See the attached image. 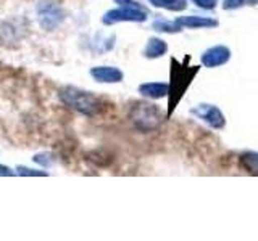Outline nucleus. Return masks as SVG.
I'll list each match as a JSON object with an SVG mask.
<instances>
[{"label": "nucleus", "instance_id": "1", "mask_svg": "<svg viewBox=\"0 0 258 241\" xmlns=\"http://www.w3.org/2000/svg\"><path fill=\"white\" fill-rule=\"evenodd\" d=\"M56 96L63 106L87 117L99 116L103 109V103L99 96L76 85H63Z\"/></svg>", "mask_w": 258, "mask_h": 241}, {"label": "nucleus", "instance_id": "2", "mask_svg": "<svg viewBox=\"0 0 258 241\" xmlns=\"http://www.w3.org/2000/svg\"><path fill=\"white\" fill-rule=\"evenodd\" d=\"M129 119H131V123L137 131L150 132L158 129L160 124L163 123V112L160 111L157 104L149 101H139L131 108Z\"/></svg>", "mask_w": 258, "mask_h": 241}, {"label": "nucleus", "instance_id": "3", "mask_svg": "<svg viewBox=\"0 0 258 241\" xmlns=\"http://www.w3.org/2000/svg\"><path fill=\"white\" fill-rule=\"evenodd\" d=\"M36 20L40 29L53 32L67 20V10L58 0H39L36 5Z\"/></svg>", "mask_w": 258, "mask_h": 241}, {"label": "nucleus", "instance_id": "4", "mask_svg": "<svg viewBox=\"0 0 258 241\" xmlns=\"http://www.w3.org/2000/svg\"><path fill=\"white\" fill-rule=\"evenodd\" d=\"M149 18V12L144 5L142 7H116L105 12L102 16V24L113 26L118 23H144Z\"/></svg>", "mask_w": 258, "mask_h": 241}, {"label": "nucleus", "instance_id": "5", "mask_svg": "<svg viewBox=\"0 0 258 241\" xmlns=\"http://www.w3.org/2000/svg\"><path fill=\"white\" fill-rule=\"evenodd\" d=\"M190 114L204 120L205 124H208L212 129H216V131H221L226 126L224 114L215 104H199V106L190 109Z\"/></svg>", "mask_w": 258, "mask_h": 241}, {"label": "nucleus", "instance_id": "6", "mask_svg": "<svg viewBox=\"0 0 258 241\" xmlns=\"http://www.w3.org/2000/svg\"><path fill=\"white\" fill-rule=\"evenodd\" d=\"M229 60H231V50L224 45L210 47L200 56V61L205 68H220Z\"/></svg>", "mask_w": 258, "mask_h": 241}, {"label": "nucleus", "instance_id": "7", "mask_svg": "<svg viewBox=\"0 0 258 241\" xmlns=\"http://www.w3.org/2000/svg\"><path fill=\"white\" fill-rule=\"evenodd\" d=\"M89 76L99 84H119L123 82L124 72L116 66H92Z\"/></svg>", "mask_w": 258, "mask_h": 241}, {"label": "nucleus", "instance_id": "8", "mask_svg": "<svg viewBox=\"0 0 258 241\" xmlns=\"http://www.w3.org/2000/svg\"><path fill=\"white\" fill-rule=\"evenodd\" d=\"M176 21L182 29H210V28H216L218 26V21L215 18H208V16H197V15L179 16Z\"/></svg>", "mask_w": 258, "mask_h": 241}, {"label": "nucleus", "instance_id": "9", "mask_svg": "<svg viewBox=\"0 0 258 241\" xmlns=\"http://www.w3.org/2000/svg\"><path fill=\"white\" fill-rule=\"evenodd\" d=\"M137 92H139L144 98L149 100H160L165 98L169 93V84L168 82H144L137 87Z\"/></svg>", "mask_w": 258, "mask_h": 241}, {"label": "nucleus", "instance_id": "10", "mask_svg": "<svg viewBox=\"0 0 258 241\" xmlns=\"http://www.w3.org/2000/svg\"><path fill=\"white\" fill-rule=\"evenodd\" d=\"M168 53V44L160 37H150L144 48V56L147 60H157Z\"/></svg>", "mask_w": 258, "mask_h": 241}, {"label": "nucleus", "instance_id": "11", "mask_svg": "<svg viewBox=\"0 0 258 241\" xmlns=\"http://www.w3.org/2000/svg\"><path fill=\"white\" fill-rule=\"evenodd\" d=\"M147 2L152 7L168 12H184L187 8V0H147Z\"/></svg>", "mask_w": 258, "mask_h": 241}, {"label": "nucleus", "instance_id": "12", "mask_svg": "<svg viewBox=\"0 0 258 241\" xmlns=\"http://www.w3.org/2000/svg\"><path fill=\"white\" fill-rule=\"evenodd\" d=\"M240 169L250 175H258V153H244L239 158Z\"/></svg>", "mask_w": 258, "mask_h": 241}, {"label": "nucleus", "instance_id": "13", "mask_svg": "<svg viewBox=\"0 0 258 241\" xmlns=\"http://www.w3.org/2000/svg\"><path fill=\"white\" fill-rule=\"evenodd\" d=\"M152 29L157 32H165V34H176V32H181L182 28L177 24V21H168L163 18H157L152 23Z\"/></svg>", "mask_w": 258, "mask_h": 241}, {"label": "nucleus", "instance_id": "14", "mask_svg": "<svg viewBox=\"0 0 258 241\" xmlns=\"http://www.w3.org/2000/svg\"><path fill=\"white\" fill-rule=\"evenodd\" d=\"M15 172L16 175H20V177H48L50 175V172L47 171V169H34V167H28V166H16L15 167Z\"/></svg>", "mask_w": 258, "mask_h": 241}, {"label": "nucleus", "instance_id": "15", "mask_svg": "<svg viewBox=\"0 0 258 241\" xmlns=\"http://www.w3.org/2000/svg\"><path fill=\"white\" fill-rule=\"evenodd\" d=\"M32 161L40 166L42 169H50L53 166V155L52 153H48V151H42V153H37V155L32 156Z\"/></svg>", "mask_w": 258, "mask_h": 241}, {"label": "nucleus", "instance_id": "16", "mask_svg": "<svg viewBox=\"0 0 258 241\" xmlns=\"http://www.w3.org/2000/svg\"><path fill=\"white\" fill-rule=\"evenodd\" d=\"M190 2H194L199 8H204V10H213L218 0H190Z\"/></svg>", "mask_w": 258, "mask_h": 241}, {"label": "nucleus", "instance_id": "17", "mask_svg": "<svg viewBox=\"0 0 258 241\" xmlns=\"http://www.w3.org/2000/svg\"><path fill=\"white\" fill-rule=\"evenodd\" d=\"M245 2H247V0H224L223 8H224V10H236V8L242 7Z\"/></svg>", "mask_w": 258, "mask_h": 241}, {"label": "nucleus", "instance_id": "18", "mask_svg": "<svg viewBox=\"0 0 258 241\" xmlns=\"http://www.w3.org/2000/svg\"><path fill=\"white\" fill-rule=\"evenodd\" d=\"M118 7H142L139 2H136V0H113Z\"/></svg>", "mask_w": 258, "mask_h": 241}, {"label": "nucleus", "instance_id": "19", "mask_svg": "<svg viewBox=\"0 0 258 241\" xmlns=\"http://www.w3.org/2000/svg\"><path fill=\"white\" fill-rule=\"evenodd\" d=\"M13 175H16L15 169L8 167V166H4V164H0V177H13Z\"/></svg>", "mask_w": 258, "mask_h": 241}]
</instances>
